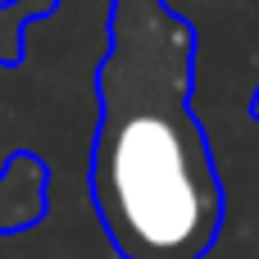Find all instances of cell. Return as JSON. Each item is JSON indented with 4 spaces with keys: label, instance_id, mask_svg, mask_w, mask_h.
I'll return each instance as SVG.
<instances>
[{
    "label": "cell",
    "instance_id": "cell-1",
    "mask_svg": "<svg viewBox=\"0 0 259 259\" xmlns=\"http://www.w3.org/2000/svg\"><path fill=\"white\" fill-rule=\"evenodd\" d=\"M200 32L168 0H109L96 68L91 205L118 259H205L223 178L196 114Z\"/></svg>",
    "mask_w": 259,
    "mask_h": 259
},
{
    "label": "cell",
    "instance_id": "cell-2",
    "mask_svg": "<svg viewBox=\"0 0 259 259\" xmlns=\"http://www.w3.org/2000/svg\"><path fill=\"white\" fill-rule=\"evenodd\" d=\"M50 214V168L32 150H14L0 168V232H27Z\"/></svg>",
    "mask_w": 259,
    "mask_h": 259
},
{
    "label": "cell",
    "instance_id": "cell-3",
    "mask_svg": "<svg viewBox=\"0 0 259 259\" xmlns=\"http://www.w3.org/2000/svg\"><path fill=\"white\" fill-rule=\"evenodd\" d=\"M55 5H59V0H5V5H0V64H18V59H23V46H18L23 27H27L32 18L55 14Z\"/></svg>",
    "mask_w": 259,
    "mask_h": 259
},
{
    "label": "cell",
    "instance_id": "cell-4",
    "mask_svg": "<svg viewBox=\"0 0 259 259\" xmlns=\"http://www.w3.org/2000/svg\"><path fill=\"white\" fill-rule=\"evenodd\" d=\"M250 118L259 123V87H255V96H250Z\"/></svg>",
    "mask_w": 259,
    "mask_h": 259
}]
</instances>
